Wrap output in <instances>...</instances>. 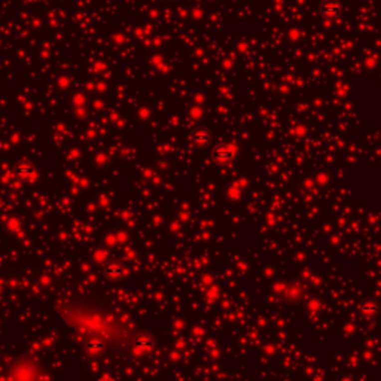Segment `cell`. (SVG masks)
<instances>
[{
  "label": "cell",
  "instance_id": "obj_1",
  "mask_svg": "<svg viewBox=\"0 0 381 381\" xmlns=\"http://www.w3.org/2000/svg\"><path fill=\"white\" fill-rule=\"evenodd\" d=\"M340 4L337 0H325L320 6V12L325 18L328 19H334L340 15Z\"/></svg>",
  "mask_w": 381,
  "mask_h": 381
},
{
  "label": "cell",
  "instance_id": "obj_5",
  "mask_svg": "<svg viewBox=\"0 0 381 381\" xmlns=\"http://www.w3.org/2000/svg\"><path fill=\"white\" fill-rule=\"evenodd\" d=\"M113 273H115V274H119V273H121V267H118V265H109V267H106V274L113 276Z\"/></svg>",
  "mask_w": 381,
  "mask_h": 381
},
{
  "label": "cell",
  "instance_id": "obj_4",
  "mask_svg": "<svg viewBox=\"0 0 381 381\" xmlns=\"http://www.w3.org/2000/svg\"><path fill=\"white\" fill-rule=\"evenodd\" d=\"M136 344H137L139 347H142V349H146V347H151V346H152V341H151V338H148V337H139L137 341H136Z\"/></svg>",
  "mask_w": 381,
  "mask_h": 381
},
{
  "label": "cell",
  "instance_id": "obj_2",
  "mask_svg": "<svg viewBox=\"0 0 381 381\" xmlns=\"http://www.w3.org/2000/svg\"><path fill=\"white\" fill-rule=\"evenodd\" d=\"M213 157H214L219 163H228V161L232 160L234 152H232L229 148H226V146H217V148L214 149V152H213Z\"/></svg>",
  "mask_w": 381,
  "mask_h": 381
},
{
  "label": "cell",
  "instance_id": "obj_3",
  "mask_svg": "<svg viewBox=\"0 0 381 381\" xmlns=\"http://www.w3.org/2000/svg\"><path fill=\"white\" fill-rule=\"evenodd\" d=\"M192 139H193L198 145H207V143L210 142V134H208L205 130L198 128V130H195V131H193Z\"/></svg>",
  "mask_w": 381,
  "mask_h": 381
},
{
  "label": "cell",
  "instance_id": "obj_6",
  "mask_svg": "<svg viewBox=\"0 0 381 381\" xmlns=\"http://www.w3.org/2000/svg\"><path fill=\"white\" fill-rule=\"evenodd\" d=\"M100 381H113V380H112V379H101Z\"/></svg>",
  "mask_w": 381,
  "mask_h": 381
}]
</instances>
